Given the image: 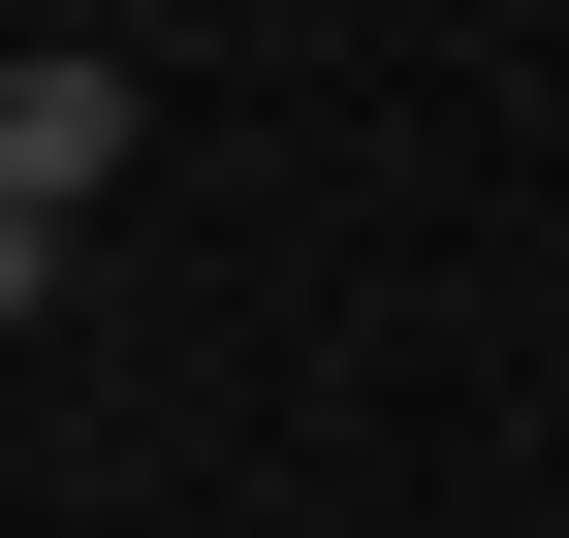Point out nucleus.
I'll list each match as a JSON object with an SVG mask.
<instances>
[{
    "label": "nucleus",
    "instance_id": "f257e3e1",
    "mask_svg": "<svg viewBox=\"0 0 569 538\" xmlns=\"http://www.w3.org/2000/svg\"><path fill=\"white\" fill-rule=\"evenodd\" d=\"M127 159H159V63L127 32H32L0 63V286H63V222H96Z\"/></svg>",
    "mask_w": 569,
    "mask_h": 538
}]
</instances>
